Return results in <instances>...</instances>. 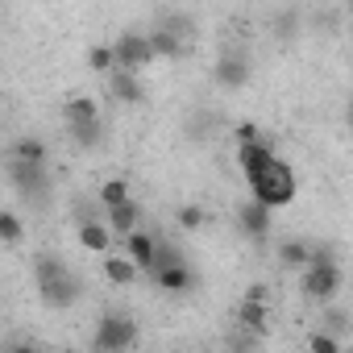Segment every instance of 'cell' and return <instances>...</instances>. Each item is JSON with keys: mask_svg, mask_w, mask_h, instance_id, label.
Returning <instances> with one entry per match:
<instances>
[{"mask_svg": "<svg viewBox=\"0 0 353 353\" xmlns=\"http://www.w3.org/2000/svg\"><path fill=\"white\" fill-rule=\"evenodd\" d=\"M245 183H250L254 200H258V204H266L270 212H274V208H287V204L295 200V192H299V183H295V170H291V166H287L279 154H274V158H270V162H266L258 174H250Z\"/></svg>", "mask_w": 353, "mask_h": 353, "instance_id": "1", "label": "cell"}, {"mask_svg": "<svg viewBox=\"0 0 353 353\" xmlns=\"http://www.w3.org/2000/svg\"><path fill=\"white\" fill-rule=\"evenodd\" d=\"M299 291H303L307 299H316V303L336 299V291H341V266H336L328 254H320V250H316L312 266L299 274Z\"/></svg>", "mask_w": 353, "mask_h": 353, "instance_id": "2", "label": "cell"}, {"mask_svg": "<svg viewBox=\"0 0 353 353\" xmlns=\"http://www.w3.org/2000/svg\"><path fill=\"white\" fill-rule=\"evenodd\" d=\"M34 279H38V291H42L46 303H54V307L75 303V279L67 274L63 262H54V258H38V262H34Z\"/></svg>", "mask_w": 353, "mask_h": 353, "instance_id": "3", "label": "cell"}, {"mask_svg": "<svg viewBox=\"0 0 353 353\" xmlns=\"http://www.w3.org/2000/svg\"><path fill=\"white\" fill-rule=\"evenodd\" d=\"M133 341H137V324H133L129 316L104 312V316L96 320V332H92L96 353H125V349H133Z\"/></svg>", "mask_w": 353, "mask_h": 353, "instance_id": "4", "label": "cell"}, {"mask_svg": "<svg viewBox=\"0 0 353 353\" xmlns=\"http://www.w3.org/2000/svg\"><path fill=\"white\" fill-rule=\"evenodd\" d=\"M112 54H117V71H141L154 63V46H150V34H121L112 42Z\"/></svg>", "mask_w": 353, "mask_h": 353, "instance_id": "5", "label": "cell"}, {"mask_svg": "<svg viewBox=\"0 0 353 353\" xmlns=\"http://www.w3.org/2000/svg\"><path fill=\"white\" fill-rule=\"evenodd\" d=\"M63 117H67V129L71 133H88V129H100V104L92 96H71L63 104Z\"/></svg>", "mask_w": 353, "mask_h": 353, "instance_id": "6", "label": "cell"}, {"mask_svg": "<svg viewBox=\"0 0 353 353\" xmlns=\"http://www.w3.org/2000/svg\"><path fill=\"white\" fill-rule=\"evenodd\" d=\"M237 324H241V332H250V336H266V332H270V303L241 299V303H237Z\"/></svg>", "mask_w": 353, "mask_h": 353, "instance_id": "7", "label": "cell"}, {"mask_svg": "<svg viewBox=\"0 0 353 353\" xmlns=\"http://www.w3.org/2000/svg\"><path fill=\"white\" fill-rule=\"evenodd\" d=\"M237 221H241V229H245L254 241H262V237L270 233V208L258 204V200H245V204L237 208Z\"/></svg>", "mask_w": 353, "mask_h": 353, "instance_id": "8", "label": "cell"}, {"mask_svg": "<svg viewBox=\"0 0 353 353\" xmlns=\"http://www.w3.org/2000/svg\"><path fill=\"white\" fill-rule=\"evenodd\" d=\"M125 254L137 262V270H158V241L150 237V233H133V237H125Z\"/></svg>", "mask_w": 353, "mask_h": 353, "instance_id": "9", "label": "cell"}, {"mask_svg": "<svg viewBox=\"0 0 353 353\" xmlns=\"http://www.w3.org/2000/svg\"><path fill=\"white\" fill-rule=\"evenodd\" d=\"M100 270H104V279H108V283H117V287H133V279L141 274V270H137V262H133L129 254H108Z\"/></svg>", "mask_w": 353, "mask_h": 353, "instance_id": "10", "label": "cell"}, {"mask_svg": "<svg viewBox=\"0 0 353 353\" xmlns=\"http://www.w3.org/2000/svg\"><path fill=\"white\" fill-rule=\"evenodd\" d=\"M79 245L92 250V254H108V245H112L108 221H83V225H79Z\"/></svg>", "mask_w": 353, "mask_h": 353, "instance_id": "11", "label": "cell"}, {"mask_svg": "<svg viewBox=\"0 0 353 353\" xmlns=\"http://www.w3.org/2000/svg\"><path fill=\"white\" fill-rule=\"evenodd\" d=\"M312 258H316V250L307 241H299V237H291V241L279 245V266H287V270H307Z\"/></svg>", "mask_w": 353, "mask_h": 353, "instance_id": "12", "label": "cell"}, {"mask_svg": "<svg viewBox=\"0 0 353 353\" xmlns=\"http://www.w3.org/2000/svg\"><path fill=\"white\" fill-rule=\"evenodd\" d=\"M108 88H112V96L117 100H125V104H137L145 92H141V79L133 75V71H112L108 75Z\"/></svg>", "mask_w": 353, "mask_h": 353, "instance_id": "13", "label": "cell"}, {"mask_svg": "<svg viewBox=\"0 0 353 353\" xmlns=\"http://www.w3.org/2000/svg\"><path fill=\"white\" fill-rule=\"evenodd\" d=\"M96 200H100V208H104V212H112V208L129 204V200H133V192H129V183H125V179H108V183H100Z\"/></svg>", "mask_w": 353, "mask_h": 353, "instance_id": "14", "label": "cell"}, {"mask_svg": "<svg viewBox=\"0 0 353 353\" xmlns=\"http://www.w3.org/2000/svg\"><path fill=\"white\" fill-rule=\"evenodd\" d=\"M137 221H141V212H137V204H133V200L108 212V229H112V233H121V237H133V233H137Z\"/></svg>", "mask_w": 353, "mask_h": 353, "instance_id": "15", "label": "cell"}, {"mask_svg": "<svg viewBox=\"0 0 353 353\" xmlns=\"http://www.w3.org/2000/svg\"><path fill=\"white\" fill-rule=\"evenodd\" d=\"M245 79H250L245 59H221V63H216V83H221V88H241Z\"/></svg>", "mask_w": 353, "mask_h": 353, "instance_id": "16", "label": "cell"}, {"mask_svg": "<svg viewBox=\"0 0 353 353\" xmlns=\"http://www.w3.org/2000/svg\"><path fill=\"white\" fill-rule=\"evenodd\" d=\"M150 46H154V59H179V50H183L179 34H174L170 26H166V30H154V34H150Z\"/></svg>", "mask_w": 353, "mask_h": 353, "instance_id": "17", "label": "cell"}, {"mask_svg": "<svg viewBox=\"0 0 353 353\" xmlns=\"http://www.w3.org/2000/svg\"><path fill=\"white\" fill-rule=\"evenodd\" d=\"M13 162H26V166H46V145L34 141V137H21L13 145Z\"/></svg>", "mask_w": 353, "mask_h": 353, "instance_id": "18", "label": "cell"}, {"mask_svg": "<svg viewBox=\"0 0 353 353\" xmlns=\"http://www.w3.org/2000/svg\"><path fill=\"white\" fill-rule=\"evenodd\" d=\"M21 216L13 212V208H5V212H0V241H5V245H17L21 241Z\"/></svg>", "mask_w": 353, "mask_h": 353, "instance_id": "19", "label": "cell"}, {"mask_svg": "<svg viewBox=\"0 0 353 353\" xmlns=\"http://www.w3.org/2000/svg\"><path fill=\"white\" fill-rule=\"evenodd\" d=\"M88 63H92V71H100V75H112V71H117L112 46H92V50H88Z\"/></svg>", "mask_w": 353, "mask_h": 353, "instance_id": "20", "label": "cell"}, {"mask_svg": "<svg viewBox=\"0 0 353 353\" xmlns=\"http://www.w3.org/2000/svg\"><path fill=\"white\" fill-rule=\"evenodd\" d=\"M307 353H341V341L332 332H312L307 336Z\"/></svg>", "mask_w": 353, "mask_h": 353, "instance_id": "21", "label": "cell"}, {"mask_svg": "<svg viewBox=\"0 0 353 353\" xmlns=\"http://www.w3.org/2000/svg\"><path fill=\"white\" fill-rule=\"evenodd\" d=\"M208 216H204V208H196V204H188V208H179V225L188 229V233H196L200 225H204Z\"/></svg>", "mask_w": 353, "mask_h": 353, "instance_id": "22", "label": "cell"}, {"mask_svg": "<svg viewBox=\"0 0 353 353\" xmlns=\"http://www.w3.org/2000/svg\"><path fill=\"white\" fill-rule=\"evenodd\" d=\"M245 299H254V303H270V287H266V283H254V287L245 291Z\"/></svg>", "mask_w": 353, "mask_h": 353, "instance_id": "23", "label": "cell"}]
</instances>
